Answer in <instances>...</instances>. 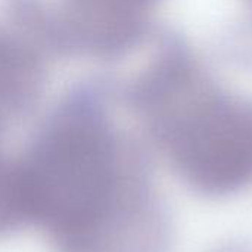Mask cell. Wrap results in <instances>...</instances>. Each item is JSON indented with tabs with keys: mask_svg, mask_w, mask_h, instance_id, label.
<instances>
[{
	"mask_svg": "<svg viewBox=\"0 0 252 252\" xmlns=\"http://www.w3.org/2000/svg\"><path fill=\"white\" fill-rule=\"evenodd\" d=\"M118 108L115 81L74 83L16 157L28 223L53 252L173 251L152 151L121 126Z\"/></svg>",
	"mask_w": 252,
	"mask_h": 252,
	"instance_id": "cell-1",
	"label": "cell"
},
{
	"mask_svg": "<svg viewBox=\"0 0 252 252\" xmlns=\"http://www.w3.org/2000/svg\"><path fill=\"white\" fill-rule=\"evenodd\" d=\"M145 63L115 81L120 106L196 196L220 201L252 186V97L223 87L188 41L157 31Z\"/></svg>",
	"mask_w": 252,
	"mask_h": 252,
	"instance_id": "cell-2",
	"label": "cell"
},
{
	"mask_svg": "<svg viewBox=\"0 0 252 252\" xmlns=\"http://www.w3.org/2000/svg\"><path fill=\"white\" fill-rule=\"evenodd\" d=\"M162 0H50L61 55L120 61L145 47Z\"/></svg>",
	"mask_w": 252,
	"mask_h": 252,
	"instance_id": "cell-3",
	"label": "cell"
},
{
	"mask_svg": "<svg viewBox=\"0 0 252 252\" xmlns=\"http://www.w3.org/2000/svg\"><path fill=\"white\" fill-rule=\"evenodd\" d=\"M53 61L35 35L0 13V139L35 111Z\"/></svg>",
	"mask_w": 252,
	"mask_h": 252,
	"instance_id": "cell-4",
	"label": "cell"
},
{
	"mask_svg": "<svg viewBox=\"0 0 252 252\" xmlns=\"http://www.w3.org/2000/svg\"><path fill=\"white\" fill-rule=\"evenodd\" d=\"M28 224L18 159L0 148V239Z\"/></svg>",
	"mask_w": 252,
	"mask_h": 252,
	"instance_id": "cell-5",
	"label": "cell"
},
{
	"mask_svg": "<svg viewBox=\"0 0 252 252\" xmlns=\"http://www.w3.org/2000/svg\"><path fill=\"white\" fill-rule=\"evenodd\" d=\"M208 252H252V244L247 241H227Z\"/></svg>",
	"mask_w": 252,
	"mask_h": 252,
	"instance_id": "cell-6",
	"label": "cell"
},
{
	"mask_svg": "<svg viewBox=\"0 0 252 252\" xmlns=\"http://www.w3.org/2000/svg\"><path fill=\"white\" fill-rule=\"evenodd\" d=\"M245 3L248 4L250 12H251V15H252V0H245ZM250 35H252V18H251V28H250Z\"/></svg>",
	"mask_w": 252,
	"mask_h": 252,
	"instance_id": "cell-7",
	"label": "cell"
}]
</instances>
